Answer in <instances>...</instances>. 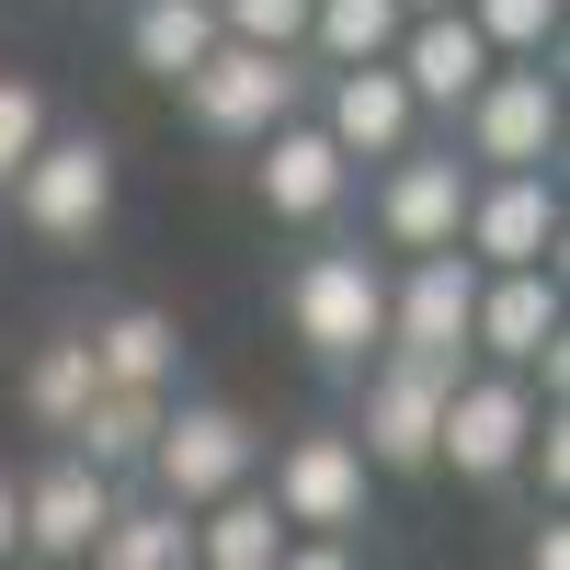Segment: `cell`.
<instances>
[{"label":"cell","instance_id":"2e32d148","mask_svg":"<svg viewBox=\"0 0 570 570\" xmlns=\"http://www.w3.org/2000/svg\"><path fill=\"white\" fill-rule=\"evenodd\" d=\"M115 491H126V480H104L91 456H58V468H35V480L12 491V513H23V548H35V559H91V537H104Z\"/></svg>","mask_w":570,"mask_h":570},{"label":"cell","instance_id":"7a4b0ae2","mask_svg":"<svg viewBox=\"0 0 570 570\" xmlns=\"http://www.w3.org/2000/svg\"><path fill=\"white\" fill-rule=\"evenodd\" d=\"M559 126H570L559 69L548 58H491L480 91L456 104V160L468 171H559Z\"/></svg>","mask_w":570,"mask_h":570},{"label":"cell","instance_id":"30bf717a","mask_svg":"<svg viewBox=\"0 0 570 570\" xmlns=\"http://www.w3.org/2000/svg\"><path fill=\"white\" fill-rule=\"evenodd\" d=\"M365 411H354V445L365 468L389 480V468H434V411H445V376L456 365H422V354H365Z\"/></svg>","mask_w":570,"mask_h":570},{"label":"cell","instance_id":"44dd1931","mask_svg":"<svg viewBox=\"0 0 570 570\" xmlns=\"http://www.w3.org/2000/svg\"><path fill=\"white\" fill-rule=\"evenodd\" d=\"M206 46H217V0H137V12H126V58L149 69L160 91L195 69Z\"/></svg>","mask_w":570,"mask_h":570},{"label":"cell","instance_id":"7c38bea8","mask_svg":"<svg viewBox=\"0 0 570 570\" xmlns=\"http://www.w3.org/2000/svg\"><path fill=\"white\" fill-rule=\"evenodd\" d=\"M468 217V160L456 149H389L376 160V252H445Z\"/></svg>","mask_w":570,"mask_h":570},{"label":"cell","instance_id":"ffe728a7","mask_svg":"<svg viewBox=\"0 0 570 570\" xmlns=\"http://www.w3.org/2000/svg\"><path fill=\"white\" fill-rule=\"evenodd\" d=\"M91 559H115V570H183V559H195V513H183V502H126L115 491V513H104V537H91Z\"/></svg>","mask_w":570,"mask_h":570},{"label":"cell","instance_id":"ba28073f","mask_svg":"<svg viewBox=\"0 0 570 570\" xmlns=\"http://www.w3.org/2000/svg\"><path fill=\"white\" fill-rule=\"evenodd\" d=\"M252 195H263L274 228H331L343 195H354V160L331 149V126L297 104V115H274V126L252 137Z\"/></svg>","mask_w":570,"mask_h":570},{"label":"cell","instance_id":"83f0119b","mask_svg":"<svg viewBox=\"0 0 570 570\" xmlns=\"http://www.w3.org/2000/svg\"><path fill=\"white\" fill-rule=\"evenodd\" d=\"M23 548V513H12V480H0V559Z\"/></svg>","mask_w":570,"mask_h":570},{"label":"cell","instance_id":"e0dca14e","mask_svg":"<svg viewBox=\"0 0 570 570\" xmlns=\"http://www.w3.org/2000/svg\"><path fill=\"white\" fill-rule=\"evenodd\" d=\"M195 559H206V570H274V559H285V513H274V491H263V468H252V480H228L217 502H195Z\"/></svg>","mask_w":570,"mask_h":570},{"label":"cell","instance_id":"5b68a950","mask_svg":"<svg viewBox=\"0 0 570 570\" xmlns=\"http://www.w3.org/2000/svg\"><path fill=\"white\" fill-rule=\"evenodd\" d=\"M525 422H537V389L513 365H456L434 411V468H456L468 491H502L513 456H525Z\"/></svg>","mask_w":570,"mask_h":570},{"label":"cell","instance_id":"484cf974","mask_svg":"<svg viewBox=\"0 0 570 570\" xmlns=\"http://www.w3.org/2000/svg\"><path fill=\"white\" fill-rule=\"evenodd\" d=\"M35 137H46V91H35V80H12V69H0V183L23 171V149H35Z\"/></svg>","mask_w":570,"mask_h":570},{"label":"cell","instance_id":"d6986e66","mask_svg":"<svg viewBox=\"0 0 570 570\" xmlns=\"http://www.w3.org/2000/svg\"><path fill=\"white\" fill-rule=\"evenodd\" d=\"M91 365L126 376V389H183V320L171 308H115V320H91Z\"/></svg>","mask_w":570,"mask_h":570},{"label":"cell","instance_id":"8992f818","mask_svg":"<svg viewBox=\"0 0 570 570\" xmlns=\"http://www.w3.org/2000/svg\"><path fill=\"white\" fill-rule=\"evenodd\" d=\"M252 468H263L252 411H228V400H160V434H149V456H137V480L195 513V502H217L228 480H252Z\"/></svg>","mask_w":570,"mask_h":570},{"label":"cell","instance_id":"ac0fdd59","mask_svg":"<svg viewBox=\"0 0 570 570\" xmlns=\"http://www.w3.org/2000/svg\"><path fill=\"white\" fill-rule=\"evenodd\" d=\"M149 434H160V389H126V376H104V389L69 411V456H91L104 480H137Z\"/></svg>","mask_w":570,"mask_h":570},{"label":"cell","instance_id":"3957f363","mask_svg":"<svg viewBox=\"0 0 570 570\" xmlns=\"http://www.w3.org/2000/svg\"><path fill=\"white\" fill-rule=\"evenodd\" d=\"M171 91H183V115H195L217 149H252L274 115L308 104V58H297V46H240V35H217Z\"/></svg>","mask_w":570,"mask_h":570},{"label":"cell","instance_id":"cb8c5ba5","mask_svg":"<svg viewBox=\"0 0 570 570\" xmlns=\"http://www.w3.org/2000/svg\"><path fill=\"white\" fill-rule=\"evenodd\" d=\"M570 0H468V23L491 35V58H548Z\"/></svg>","mask_w":570,"mask_h":570},{"label":"cell","instance_id":"4fadbf2b","mask_svg":"<svg viewBox=\"0 0 570 570\" xmlns=\"http://www.w3.org/2000/svg\"><path fill=\"white\" fill-rule=\"evenodd\" d=\"M559 343V263H491L480 274V308H468V354L525 376Z\"/></svg>","mask_w":570,"mask_h":570},{"label":"cell","instance_id":"d4e9b609","mask_svg":"<svg viewBox=\"0 0 570 570\" xmlns=\"http://www.w3.org/2000/svg\"><path fill=\"white\" fill-rule=\"evenodd\" d=\"M217 35H240V46H297V35H308V0H217Z\"/></svg>","mask_w":570,"mask_h":570},{"label":"cell","instance_id":"f1b7e54d","mask_svg":"<svg viewBox=\"0 0 570 570\" xmlns=\"http://www.w3.org/2000/svg\"><path fill=\"white\" fill-rule=\"evenodd\" d=\"M400 12H434V0H400Z\"/></svg>","mask_w":570,"mask_h":570},{"label":"cell","instance_id":"52a82bcc","mask_svg":"<svg viewBox=\"0 0 570 570\" xmlns=\"http://www.w3.org/2000/svg\"><path fill=\"white\" fill-rule=\"evenodd\" d=\"M274 513L285 525H320V537H354L365 525V502H376V468L354 445V422H308V434H285L274 445Z\"/></svg>","mask_w":570,"mask_h":570},{"label":"cell","instance_id":"8fae6325","mask_svg":"<svg viewBox=\"0 0 570 570\" xmlns=\"http://www.w3.org/2000/svg\"><path fill=\"white\" fill-rule=\"evenodd\" d=\"M468 263H559V171H468V217H456Z\"/></svg>","mask_w":570,"mask_h":570},{"label":"cell","instance_id":"9c48e42d","mask_svg":"<svg viewBox=\"0 0 570 570\" xmlns=\"http://www.w3.org/2000/svg\"><path fill=\"white\" fill-rule=\"evenodd\" d=\"M468 308H480V263H468L456 240L445 252H400V274H389V343L376 354L468 365Z\"/></svg>","mask_w":570,"mask_h":570},{"label":"cell","instance_id":"4316f807","mask_svg":"<svg viewBox=\"0 0 570 570\" xmlns=\"http://www.w3.org/2000/svg\"><path fill=\"white\" fill-rule=\"evenodd\" d=\"M525 570H570V525H559V502H537V525H525Z\"/></svg>","mask_w":570,"mask_h":570},{"label":"cell","instance_id":"277c9868","mask_svg":"<svg viewBox=\"0 0 570 570\" xmlns=\"http://www.w3.org/2000/svg\"><path fill=\"white\" fill-rule=\"evenodd\" d=\"M12 217H23V240H46V252H91L115 228V149L46 126L23 149V171H12Z\"/></svg>","mask_w":570,"mask_h":570},{"label":"cell","instance_id":"5bb4252c","mask_svg":"<svg viewBox=\"0 0 570 570\" xmlns=\"http://www.w3.org/2000/svg\"><path fill=\"white\" fill-rule=\"evenodd\" d=\"M389 69L411 80V104H422V115H456L468 91H480V69H491V35L468 23V0H434V12H400Z\"/></svg>","mask_w":570,"mask_h":570},{"label":"cell","instance_id":"9a60e30c","mask_svg":"<svg viewBox=\"0 0 570 570\" xmlns=\"http://www.w3.org/2000/svg\"><path fill=\"white\" fill-rule=\"evenodd\" d=\"M320 126H331L343 160H389V149L422 137V104L389 58H354V69H320Z\"/></svg>","mask_w":570,"mask_h":570},{"label":"cell","instance_id":"603a6c76","mask_svg":"<svg viewBox=\"0 0 570 570\" xmlns=\"http://www.w3.org/2000/svg\"><path fill=\"white\" fill-rule=\"evenodd\" d=\"M104 389V365H91V331H58V343H35V365H23V411L46 422V434H69V411Z\"/></svg>","mask_w":570,"mask_h":570},{"label":"cell","instance_id":"7402d4cb","mask_svg":"<svg viewBox=\"0 0 570 570\" xmlns=\"http://www.w3.org/2000/svg\"><path fill=\"white\" fill-rule=\"evenodd\" d=\"M389 46H400V0H308L297 58H320V69H354V58H389Z\"/></svg>","mask_w":570,"mask_h":570},{"label":"cell","instance_id":"6da1fadb","mask_svg":"<svg viewBox=\"0 0 570 570\" xmlns=\"http://www.w3.org/2000/svg\"><path fill=\"white\" fill-rule=\"evenodd\" d=\"M285 331H297V354L354 376L376 343H389V263H376L365 240H331L308 252L297 274H285Z\"/></svg>","mask_w":570,"mask_h":570}]
</instances>
